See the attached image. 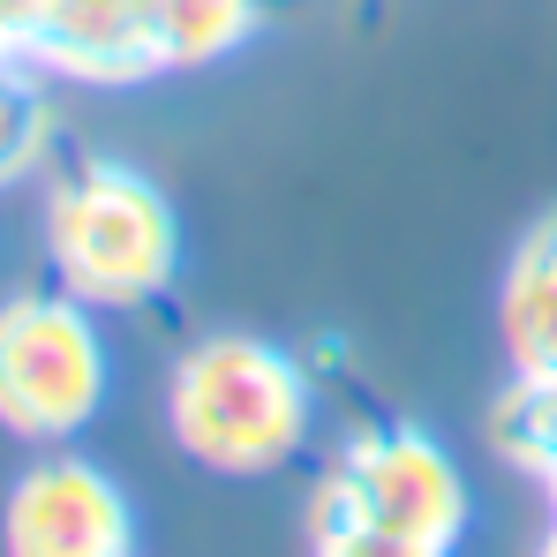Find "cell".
<instances>
[{"label":"cell","mask_w":557,"mask_h":557,"mask_svg":"<svg viewBox=\"0 0 557 557\" xmlns=\"http://www.w3.org/2000/svg\"><path fill=\"white\" fill-rule=\"evenodd\" d=\"M166 414L182 453L211 474H272L309 445L317 392L286 347L249 332H211L174 362Z\"/></svg>","instance_id":"1"},{"label":"cell","mask_w":557,"mask_h":557,"mask_svg":"<svg viewBox=\"0 0 557 557\" xmlns=\"http://www.w3.org/2000/svg\"><path fill=\"white\" fill-rule=\"evenodd\" d=\"M46 257L91 309H144L182 272V219L121 159H84L46 196Z\"/></svg>","instance_id":"2"},{"label":"cell","mask_w":557,"mask_h":557,"mask_svg":"<svg viewBox=\"0 0 557 557\" xmlns=\"http://www.w3.org/2000/svg\"><path fill=\"white\" fill-rule=\"evenodd\" d=\"M106 399V339L91 301L15 294L0 301V422L30 445L76 437Z\"/></svg>","instance_id":"3"},{"label":"cell","mask_w":557,"mask_h":557,"mask_svg":"<svg viewBox=\"0 0 557 557\" xmlns=\"http://www.w3.org/2000/svg\"><path fill=\"white\" fill-rule=\"evenodd\" d=\"M317 520H370V528L453 550L467 535V474L422 430H370L332 460L317 490Z\"/></svg>","instance_id":"4"},{"label":"cell","mask_w":557,"mask_h":557,"mask_svg":"<svg viewBox=\"0 0 557 557\" xmlns=\"http://www.w3.org/2000/svg\"><path fill=\"white\" fill-rule=\"evenodd\" d=\"M0 535H8V557H128L136 512H128V490L98 460L53 453L15 474Z\"/></svg>","instance_id":"5"},{"label":"cell","mask_w":557,"mask_h":557,"mask_svg":"<svg viewBox=\"0 0 557 557\" xmlns=\"http://www.w3.org/2000/svg\"><path fill=\"white\" fill-rule=\"evenodd\" d=\"M23 53L76 84H144L166 69L144 0H46L23 30Z\"/></svg>","instance_id":"6"},{"label":"cell","mask_w":557,"mask_h":557,"mask_svg":"<svg viewBox=\"0 0 557 557\" xmlns=\"http://www.w3.org/2000/svg\"><path fill=\"white\" fill-rule=\"evenodd\" d=\"M497 324H505L512 370H557V219H543L512 249L505 294H497Z\"/></svg>","instance_id":"7"},{"label":"cell","mask_w":557,"mask_h":557,"mask_svg":"<svg viewBox=\"0 0 557 557\" xmlns=\"http://www.w3.org/2000/svg\"><path fill=\"white\" fill-rule=\"evenodd\" d=\"M144 8H151V38L166 69H211L257 30L264 0H144Z\"/></svg>","instance_id":"8"},{"label":"cell","mask_w":557,"mask_h":557,"mask_svg":"<svg viewBox=\"0 0 557 557\" xmlns=\"http://www.w3.org/2000/svg\"><path fill=\"white\" fill-rule=\"evenodd\" d=\"M490 437L505 445V460L557 474V370H520L512 392L490 414Z\"/></svg>","instance_id":"9"},{"label":"cell","mask_w":557,"mask_h":557,"mask_svg":"<svg viewBox=\"0 0 557 557\" xmlns=\"http://www.w3.org/2000/svg\"><path fill=\"white\" fill-rule=\"evenodd\" d=\"M38 144H46V98L15 76H0V182L23 174L38 159Z\"/></svg>","instance_id":"10"},{"label":"cell","mask_w":557,"mask_h":557,"mask_svg":"<svg viewBox=\"0 0 557 557\" xmlns=\"http://www.w3.org/2000/svg\"><path fill=\"white\" fill-rule=\"evenodd\" d=\"M317 557H453V550L370 528V520H317Z\"/></svg>","instance_id":"11"},{"label":"cell","mask_w":557,"mask_h":557,"mask_svg":"<svg viewBox=\"0 0 557 557\" xmlns=\"http://www.w3.org/2000/svg\"><path fill=\"white\" fill-rule=\"evenodd\" d=\"M0 76H8V69H0Z\"/></svg>","instance_id":"12"}]
</instances>
